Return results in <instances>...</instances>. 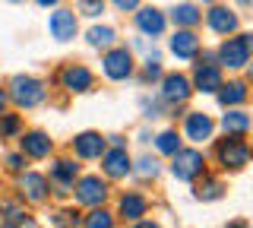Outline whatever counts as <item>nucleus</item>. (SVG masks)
<instances>
[{"label":"nucleus","instance_id":"ddd939ff","mask_svg":"<svg viewBox=\"0 0 253 228\" xmlns=\"http://www.w3.org/2000/svg\"><path fill=\"white\" fill-rule=\"evenodd\" d=\"M19 152L26 155V159H47V155L54 152V139L47 137L44 130H22L19 137Z\"/></svg>","mask_w":253,"mask_h":228},{"label":"nucleus","instance_id":"7c9ffc66","mask_svg":"<svg viewBox=\"0 0 253 228\" xmlns=\"http://www.w3.org/2000/svg\"><path fill=\"white\" fill-rule=\"evenodd\" d=\"M136 171L142 178H158V175H162V165H158L155 155H142V159L136 162Z\"/></svg>","mask_w":253,"mask_h":228},{"label":"nucleus","instance_id":"aec40b11","mask_svg":"<svg viewBox=\"0 0 253 228\" xmlns=\"http://www.w3.org/2000/svg\"><path fill=\"white\" fill-rule=\"evenodd\" d=\"M171 54L177 60H196L200 57V38L190 32V29H177L171 38Z\"/></svg>","mask_w":253,"mask_h":228},{"label":"nucleus","instance_id":"2eb2a0df","mask_svg":"<svg viewBox=\"0 0 253 228\" xmlns=\"http://www.w3.org/2000/svg\"><path fill=\"white\" fill-rule=\"evenodd\" d=\"M184 137L190 143H209V139L215 137V121L203 111H190L184 117Z\"/></svg>","mask_w":253,"mask_h":228},{"label":"nucleus","instance_id":"473e14b6","mask_svg":"<svg viewBox=\"0 0 253 228\" xmlns=\"http://www.w3.org/2000/svg\"><path fill=\"white\" fill-rule=\"evenodd\" d=\"M6 168L16 171V175L26 171V155H22V152H10V155H6Z\"/></svg>","mask_w":253,"mask_h":228},{"label":"nucleus","instance_id":"bb28decb","mask_svg":"<svg viewBox=\"0 0 253 228\" xmlns=\"http://www.w3.org/2000/svg\"><path fill=\"white\" fill-rule=\"evenodd\" d=\"M83 228H114V212L105 206H92L89 216H83Z\"/></svg>","mask_w":253,"mask_h":228},{"label":"nucleus","instance_id":"4468645a","mask_svg":"<svg viewBox=\"0 0 253 228\" xmlns=\"http://www.w3.org/2000/svg\"><path fill=\"white\" fill-rule=\"evenodd\" d=\"M193 92H203V95H215V92L221 89V67L218 64H206V60H200L193 70Z\"/></svg>","mask_w":253,"mask_h":228},{"label":"nucleus","instance_id":"7ed1b4c3","mask_svg":"<svg viewBox=\"0 0 253 228\" xmlns=\"http://www.w3.org/2000/svg\"><path fill=\"white\" fill-rule=\"evenodd\" d=\"M171 175L177 181L193 184L196 178L206 175V155L200 152V149H184V146H180L177 152L171 155Z\"/></svg>","mask_w":253,"mask_h":228},{"label":"nucleus","instance_id":"9d476101","mask_svg":"<svg viewBox=\"0 0 253 228\" xmlns=\"http://www.w3.org/2000/svg\"><path fill=\"white\" fill-rule=\"evenodd\" d=\"M76 178H79L76 159H54L51 162V178H47V181H51V190L57 196H67L70 190H73Z\"/></svg>","mask_w":253,"mask_h":228},{"label":"nucleus","instance_id":"ea45409f","mask_svg":"<svg viewBox=\"0 0 253 228\" xmlns=\"http://www.w3.org/2000/svg\"><path fill=\"white\" fill-rule=\"evenodd\" d=\"M241 3H244V6H247V3H253V0H241Z\"/></svg>","mask_w":253,"mask_h":228},{"label":"nucleus","instance_id":"423d86ee","mask_svg":"<svg viewBox=\"0 0 253 228\" xmlns=\"http://www.w3.org/2000/svg\"><path fill=\"white\" fill-rule=\"evenodd\" d=\"M101 73L108 76L111 83H124L133 76V54L130 48H108L105 57H101Z\"/></svg>","mask_w":253,"mask_h":228},{"label":"nucleus","instance_id":"37998d69","mask_svg":"<svg viewBox=\"0 0 253 228\" xmlns=\"http://www.w3.org/2000/svg\"><path fill=\"white\" fill-rule=\"evenodd\" d=\"M250 80H253V67H250Z\"/></svg>","mask_w":253,"mask_h":228},{"label":"nucleus","instance_id":"58836bf2","mask_svg":"<svg viewBox=\"0 0 253 228\" xmlns=\"http://www.w3.org/2000/svg\"><path fill=\"white\" fill-rule=\"evenodd\" d=\"M225 228H250V225L244 222V219H237V222H231V225H225Z\"/></svg>","mask_w":253,"mask_h":228},{"label":"nucleus","instance_id":"b1692460","mask_svg":"<svg viewBox=\"0 0 253 228\" xmlns=\"http://www.w3.org/2000/svg\"><path fill=\"white\" fill-rule=\"evenodd\" d=\"M253 127L250 114H244L241 108H231L225 117H221V130L228 133V137H247V130Z\"/></svg>","mask_w":253,"mask_h":228},{"label":"nucleus","instance_id":"6ab92c4d","mask_svg":"<svg viewBox=\"0 0 253 228\" xmlns=\"http://www.w3.org/2000/svg\"><path fill=\"white\" fill-rule=\"evenodd\" d=\"M165 26H168V16H165L162 10H155V6H142V10H136V29L142 35L158 38V35H165Z\"/></svg>","mask_w":253,"mask_h":228},{"label":"nucleus","instance_id":"412c9836","mask_svg":"<svg viewBox=\"0 0 253 228\" xmlns=\"http://www.w3.org/2000/svg\"><path fill=\"white\" fill-rule=\"evenodd\" d=\"M206 22H209V29L215 35H234L237 32V13L228 10V6H212L206 13Z\"/></svg>","mask_w":253,"mask_h":228},{"label":"nucleus","instance_id":"f3484780","mask_svg":"<svg viewBox=\"0 0 253 228\" xmlns=\"http://www.w3.org/2000/svg\"><path fill=\"white\" fill-rule=\"evenodd\" d=\"M149 212V200L146 193L139 190H126L121 200H117V216L124 219V222H139V219H146Z\"/></svg>","mask_w":253,"mask_h":228},{"label":"nucleus","instance_id":"f03ea898","mask_svg":"<svg viewBox=\"0 0 253 228\" xmlns=\"http://www.w3.org/2000/svg\"><path fill=\"white\" fill-rule=\"evenodd\" d=\"M215 162L221 171H244L253 159V149L244 137H228L221 139V143H215Z\"/></svg>","mask_w":253,"mask_h":228},{"label":"nucleus","instance_id":"c9c22d12","mask_svg":"<svg viewBox=\"0 0 253 228\" xmlns=\"http://www.w3.org/2000/svg\"><path fill=\"white\" fill-rule=\"evenodd\" d=\"M136 228H162V225H158V222H146V219H139Z\"/></svg>","mask_w":253,"mask_h":228},{"label":"nucleus","instance_id":"c85d7f7f","mask_svg":"<svg viewBox=\"0 0 253 228\" xmlns=\"http://www.w3.org/2000/svg\"><path fill=\"white\" fill-rule=\"evenodd\" d=\"M155 149H158V155H174L180 149V137H177V130H162L155 137Z\"/></svg>","mask_w":253,"mask_h":228},{"label":"nucleus","instance_id":"39448f33","mask_svg":"<svg viewBox=\"0 0 253 228\" xmlns=\"http://www.w3.org/2000/svg\"><path fill=\"white\" fill-rule=\"evenodd\" d=\"M76 196V203L79 206H105V200H108V184L101 181L98 175H83V178H76V184H73V190H70Z\"/></svg>","mask_w":253,"mask_h":228},{"label":"nucleus","instance_id":"cd10ccee","mask_svg":"<svg viewBox=\"0 0 253 228\" xmlns=\"http://www.w3.org/2000/svg\"><path fill=\"white\" fill-rule=\"evenodd\" d=\"M22 130H26V124H22L19 114H0V139H16L22 137Z\"/></svg>","mask_w":253,"mask_h":228},{"label":"nucleus","instance_id":"f8f14e48","mask_svg":"<svg viewBox=\"0 0 253 228\" xmlns=\"http://www.w3.org/2000/svg\"><path fill=\"white\" fill-rule=\"evenodd\" d=\"M70 149H73L76 159H83V162H95V159H101V152L108 149V143H105V137H101V133L85 130V133H76V137H73Z\"/></svg>","mask_w":253,"mask_h":228},{"label":"nucleus","instance_id":"4be33fe9","mask_svg":"<svg viewBox=\"0 0 253 228\" xmlns=\"http://www.w3.org/2000/svg\"><path fill=\"white\" fill-rule=\"evenodd\" d=\"M218 95V105L221 108H237V105H244V101H247V83H241V80H234V83H221V89L215 92Z\"/></svg>","mask_w":253,"mask_h":228},{"label":"nucleus","instance_id":"20e7f679","mask_svg":"<svg viewBox=\"0 0 253 228\" xmlns=\"http://www.w3.org/2000/svg\"><path fill=\"white\" fill-rule=\"evenodd\" d=\"M57 83H60V89L73 92V95H85V92L95 89V73L85 64H76V60H73V64H63L60 67Z\"/></svg>","mask_w":253,"mask_h":228},{"label":"nucleus","instance_id":"1a4fd4ad","mask_svg":"<svg viewBox=\"0 0 253 228\" xmlns=\"http://www.w3.org/2000/svg\"><path fill=\"white\" fill-rule=\"evenodd\" d=\"M76 29H79V19L73 10H67V6H54V13L47 16V32H51L54 42L67 45L76 38Z\"/></svg>","mask_w":253,"mask_h":228},{"label":"nucleus","instance_id":"4c0bfd02","mask_svg":"<svg viewBox=\"0 0 253 228\" xmlns=\"http://www.w3.org/2000/svg\"><path fill=\"white\" fill-rule=\"evenodd\" d=\"M241 38H244V45H247V51L253 54V35H241Z\"/></svg>","mask_w":253,"mask_h":228},{"label":"nucleus","instance_id":"c756f323","mask_svg":"<svg viewBox=\"0 0 253 228\" xmlns=\"http://www.w3.org/2000/svg\"><path fill=\"white\" fill-rule=\"evenodd\" d=\"M51 222H54V228H79V225H83V219H79L76 209H57L51 216Z\"/></svg>","mask_w":253,"mask_h":228},{"label":"nucleus","instance_id":"e433bc0d","mask_svg":"<svg viewBox=\"0 0 253 228\" xmlns=\"http://www.w3.org/2000/svg\"><path fill=\"white\" fill-rule=\"evenodd\" d=\"M35 3H38V6H57L60 0H35Z\"/></svg>","mask_w":253,"mask_h":228},{"label":"nucleus","instance_id":"0eeeda50","mask_svg":"<svg viewBox=\"0 0 253 228\" xmlns=\"http://www.w3.org/2000/svg\"><path fill=\"white\" fill-rule=\"evenodd\" d=\"M16 190L26 203H35V206H42V203L51 200V181L44 175H38V171H19V181H16Z\"/></svg>","mask_w":253,"mask_h":228},{"label":"nucleus","instance_id":"f257e3e1","mask_svg":"<svg viewBox=\"0 0 253 228\" xmlns=\"http://www.w3.org/2000/svg\"><path fill=\"white\" fill-rule=\"evenodd\" d=\"M6 92H10V101L16 108H22V111H35V108H42L47 101V86L38 76H26V73L13 76Z\"/></svg>","mask_w":253,"mask_h":228},{"label":"nucleus","instance_id":"2f4dec72","mask_svg":"<svg viewBox=\"0 0 253 228\" xmlns=\"http://www.w3.org/2000/svg\"><path fill=\"white\" fill-rule=\"evenodd\" d=\"M79 10L85 16H98V13H105V0H79Z\"/></svg>","mask_w":253,"mask_h":228},{"label":"nucleus","instance_id":"6e6552de","mask_svg":"<svg viewBox=\"0 0 253 228\" xmlns=\"http://www.w3.org/2000/svg\"><path fill=\"white\" fill-rule=\"evenodd\" d=\"M190 95H193V83H190L184 73H168V76H162V89H158V98H162L168 108L187 105Z\"/></svg>","mask_w":253,"mask_h":228},{"label":"nucleus","instance_id":"5701e85b","mask_svg":"<svg viewBox=\"0 0 253 228\" xmlns=\"http://www.w3.org/2000/svg\"><path fill=\"white\" fill-rule=\"evenodd\" d=\"M193 196L196 200H203V203H215V200H221V196H225V184H221L218 178H196L193 181Z\"/></svg>","mask_w":253,"mask_h":228},{"label":"nucleus","instance_id":"393cba45","mask_svg":"<svg viewBox=\"0 0 253 228\" xmlns=\"http://www.w3.org/2000/svg\"><path fill=\"white\" fill-rule=\"evenodd\" d=\"M171 19H174V26H177V29H193V26H200L203 13L196 10L193 3H174Z\"/></svg>","mask_w":253,"mask_h":228},{"label":"nucleus","instance_id":"a878e982","mask_svg":"<svg viewBox=\"0 0 253 228\" xmlns=\"http://www.w3.org/2000/svg\"><path fill=\"white\" fill-rule=\"evenodd\" d=\"M85 42H89V48H95V51H108V48H114L117 35H114L111 26H92L89 32H85Z\"/></svg>","mask_w":253,"mask_h":228},{"label":"nucleus","instance_id":"72a5a7b5","mask_svg":"<svg viewBox=\"0 0 253 228\" xmlns=\"http://www.w3.org/2000/svg\"><path fill=\"white\" fill-rule=\"evenodd\" d=\"M114 6H117V10H139V0H114Z\"/></svg>","mask_w":253,"mask_h":228},{"label":"nucleus","instance_id":"f704fd0d","mask_svg":"<svg viewBox=\"0 0 253 228\" xmlns=\"http://www.w3.org/2000/svg\"><path fill=\"white\" fill-rule=\"evenodd\" d=\"M6 105H10V92H6L3 86H0V114L6 111Z\"/></svg>","mask_w":253,"mask_h":228},{"label":"nucleus","instance_id":"dca6fc26","mask_svg":"<svg viewBox=\"0 0 253 228\" xmlns=\"http://www.w3.org/2000/svg\"><path fill=\"white\" fill-rule=\"evenodd\" d=\"M250 64V51L244 45V38H225L218 48V67H228V70H241Z\"/></svg>","mask_w":253,"mask_h":228},{"label":"nucleus","instance_id":"9b49d317","mask_svg":"<svg viewBox=\"0 0 253 228\" xmlns=\"http://www.w3.org/2000/svg\"><path fill=\"white\" fill-rule=\"evenodd\" d=\"M101 171H105V178H111V181H124V178L133 171L130 152H126L124 146L105 149V152H101Z\"/></svg>","mask_w":253,"mask_h":228},{"label":"nucleus","instance_id":"79ce46f5","mask_svg":"<svg viewBox=\"0 0 253 228\" xmlns=\"http://www.w3.org/2000/svg\"><path fill=\"white\" fill-rule=\"evenodd\" d=\"M10 3H22V0H10Z\"/></svg>","mask_w":253,"mask_h":228},{"label":"nucleus","instance_id":"a19ab883","mask_svg":"<svg viewBox=\"0 0 253 228\" xmlns=\"http://www.w3.org/2000/svg\"><path fill=\"white\" fill-rule=\"evenodd\" d=\"M200 3H212V0H200Z\"/></svg>","mask_w":253,"mask_h":228},{"label":"nucleus","instance_id":"a211bd4d","mask_svg":"<svg viewBox=\"0 0 253 228\" xmlns=\"http://www.w3.org/2000/svg\"><path fill=\"white\" fill-rule=\"evenodd\" d=\"M26 225H32L29 209L13 196H3L0 200V228H26Z\"/></svg>","mask_w":253,"mask_h":228}]
</instances>
